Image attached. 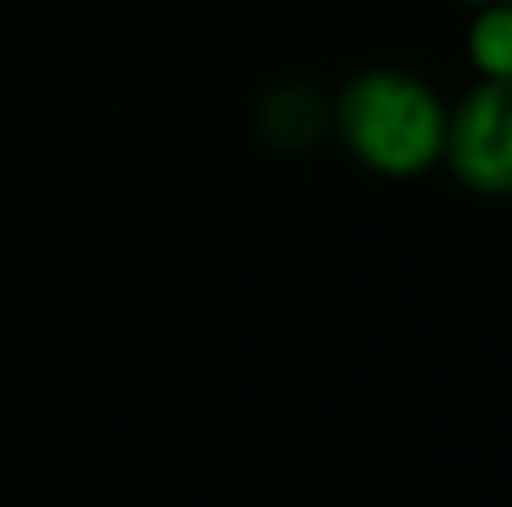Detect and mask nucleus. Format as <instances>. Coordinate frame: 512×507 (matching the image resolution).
I'll use <instances>...</instances> for the list:
<instances>
[{"mask_svg":"<svg viewBox=\"0 0 512 507\" xmlns=\"http://www.w3.org/2000/svg\"><path fill=\"white\" fill-rule=\"evenodd\" d=\"M468 60H473L478 80H512V5L493 0V5L473 10Z\"/></svg>","mask_w":512,"mask_h":507,"instance_id":"nucleus-4","label":"nucleus"},{"mask_svg":"<svg viewBox=\"0 0 512 507\" xmlns=\"http://www.w3.org/2000/svg\"><path fill=\"white\" fill-rule=\"evenodd\" d=\"M503 5H512V0H503Z\"/></svg>","mask_w":512,"mask_h":507,"instance_id":"nucleus-5","label":"nucleus"},{"mask_svg":"<svg viewBox=\"0 0 512 507\" xmlns=\"http://www.w3.org/2000/svg\"><path fill=\"white\" fill-rule=\"evenodd\" d=\"M334 135L363 169L383 179H413L443 165L448 105L428 80L398 65H368L334 100Z\"/></svg>","mask_w":512,"mask_h":507,"instance_id":"nucleus-1","label":"nucleus"},{"mask_svg":"<svg viewBox=\"0 0 512 507\" xmlns=\"http://www.w3.org/2000/svg\"><path fill=\"white\" fill-rule=\"evenodd\" d=\"M259 130L274 150H314L334 130V105L309 85H279L259 105Z\"/></svg>","mask_w":512,"mask_h":507,"instance_id":"nucleus-3","label":"nucleus"},{"mask_svg":"<svg viewBox=\"0 0 512 507\" xmlns=\"http://www.w3.org/2000/svg\"><path fill=\"white\" fill-rule=\"evenodd\" d=\"M443 165L473 194H512V80H478L453 110L443 135Z\"/></svg>","mask_w":512,"mask_h":507,"instance_id":"nucleus-2","label":"nucleus"}]
</instances>
